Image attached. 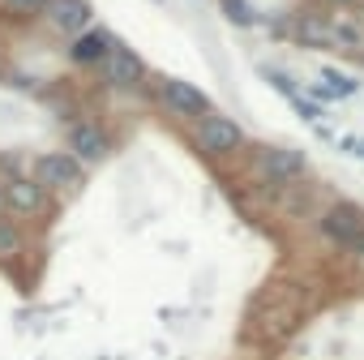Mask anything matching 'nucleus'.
Returning a JSON list of instances; mask_svg holds the SVG:
<instances>
[{
	"mask_svg": "<svg viewBox=\"0 0 364 360\" xmlns=\"http://www.w3.org/2000/svg\"><path fill=\"white\" fill-rule=\"evenodd\" d=\"M291 39H296L300 48H309V52H317V48L334 52V39H330V22H326V14H296V18H291Z\"/></svg>",
	"mask_w": 364,
	"mask_h": 360,
	"instance_id": "nucleus-13",
	"label": "nucleus"
},
{
	"mask_svg": "<svg viewBox=\"0 0 364 360\" xmlns=\"http://www.w3.org/2000/svg\"><path fill=\"white\" fill-rule=\"evenodd\" d=\"M321 236H326L330 245L355 249L360 236H364V211L351 206V202H334V206H326V215H321Z\"/></svg>",
	"mask_w": 364,
	"mask_h": 360,
	"instance_id": "nucleus-8",
	"label": "nucleus"
},
{
	"mask_svg": "<svg viewBox=\"0 0 364 360\" xmlns=\"http://www.w3.org/2000/svg\"><path fill=\"white\" fill-rule=\"evenodd\" d=\"M99 73H103V82L116 86V90H137V86H146V65H141V56H137L133 48H124L120 39L112 43V52H107V60L99 65Z\"/></svg>",
	"mask_w": 364,
	"mask_h": 360,
	"instance_id": "nucleus-7",
	"label": "nucleus"
},
{
	"mask_svg": "<svg viewBox=\"0 0 364 360\" xmlns=\"http://www.w3.org/2000/svg\"><path fill=\"white\" fill-rule=\"evenodd\" d=\"M355 14H360V22H364V0H355Z\"/></svg>",
	"mask_w": 364,
	"mask_h": 360,
	"instance_id": "nucleus-22",
	"label": "nucleus"
},
{
	"mask_svg": "<svg viewBox=\"0 0 364 360\" xmlns=\"http://www.w3.org/2000/svg\"><path fill=\"white\" fill-rule=\"evenodd\" d=\"M77 163H99L107 154V133L90 120H73L69 125V146H65Z\"/></svg>",
	"mask_w": 364,
	"mask_h": 360,
	"instance_id": "nucleus-12",
	"label": "nucleus"
},
{
	"mask_svg": "<svg viewBox=\"0 0 364 360\" xmlns=\"http://www.w3.org/2000/svg\"><path fill=\"white\" fill-rule=\"evenodd\" d=\"M262 78H266L270 86H279V90H283L287 99H296V95H300V86H296V82H291L287 73H279V69H262Z\"/></svg>",
	"mask_w": 364,
	"mask_h": 360,
	"instance_id": "nucleus-18",
	"label": "nucleus"
},
{
	"mask_svg": "<svg viewBox=\"0 0 364 360\" xmlns=\"http://www.w3.org/2000/svg\"><path fill=\"white\" fill-rule=\"evenodd\" d=\"M309 95H313V99H321V103H330V99H334V90H330V86H321V82H313V86H309Z\"/></svg>",
	"mask_w": 364,
	"mask_h": 360,
	"instance_id": "nucleus-19",
	"label": "nucleus"
},
{
	"mask_svg": "<svg viewBox=\"0 0 364 360\" xmlns=\"http://www.w3.org/2000/svg\"><path fill=\"white\" fill-rule=\"evenodd\" d=\"M0 215H5V198H0Z\"/></svg>",
	"mask_w": 364,
	"mask_h": 360,
	"instance_id": "nucleus-24",
	"label": "nucleus"
},
{
	"mask_svg": "<svg viewBox=\"0 0 364 360\" xmlns=\"http://www.w3.org/2000/svg\"><path fill=\"white\" fill-rule=\"evenodd\" d=\"M330 9H355V0H326Z\"/></svg>",
	"mask_w": 364,
	"mask_h": 360,
	"instance_id": "nucleus-20",
	"label": "nucleus"
},
{
	"mask_svg": "<svg viewBox=\"0 0 364 360\" xmlns=\"http://www.w3.org/2000/svg\"><path fill=\"white\" fill-rule=\"evenodd\" d=\"M31 176L39 180L48 194H77V189H82V180H86L82 163H77L69 150H48V154H39Z\"/></svg>",
	"mask_w": 364,
	"mask_h": 360,
	"instance_id": "nucleus-6",
	"label": "nucleus"
},
{
	"mask_svg": "<svg viewBox=\"0 0 364 360\" xmlns=\"http://www.w3.org/2000/svg\"><path fill=\"white\" fill-rule=\"evenodd\" d=\"M193 146H198L206 159H228V154L245 150V129H240L232 116L210 112V116L198 120V129H193Z\"/></svg>",
	"mask_w": 364,
	"mask_h": 360,
	"instance_id": "nucleus-4",
	"label": "nucleus"
},
{
	"mask_svg": "<svg viewBox=\"0 0 364 360\" xmlns=\"http://www.w3.org/2000/svg\"><path fill=\"white\" fill-rule=\"evenodd\" d=\"M309 171V159L300 150H287V146H253L249 150V176L257 185H296Z\"/></svg>",
	"mask_w": 364,
	"mask_h": 360,
	"instance_id": "nucleus-3",
	"label": "nucleus"
},
{
	"mask_svg": "<svg viewBox=\"0 0 364 360\" xmlns=\"http://www.w3.org/2000/svg\"><path fill=\"white\" fill-rule=\"evenodd\" d=\"M326 22H330L334 52H343L351 60H364V22H360V14L355 9H330Z\"/></svg>",
	"mask_w": 364,
	"mask_h": 360,
	"instance_id": "nucleus-10",
	"label": "nucleus"
},
{
	"mask_svg": "<svg viewBox=\"0 0 364 360\" xmlns=\"http://www.w3.org/2000/svg\"><path fill=\"white\" fill-rule=\"evenodd\" d=\"M159 103H163L171 116H180V120H202V116L215 112V99H210L202 86L185 82V78H163V82H159Z\"/></svg>",
	"mask_w": 364,
	"mask_h": 360,
	"instance_id": "nucleus-5",
	"label": "nucleus"
},
{
	"mask_svg": "<svg viewBox=\"0 0 364 360\" xmlns=\"http://www.w3.org/2000/svg\"><path fill=\"white\" fill-rule=\"evenodd\" d=\"M43 22L56 39H77L82 31H90V0H48Z\"/></svg>",
	"mask_w": 364,
	"mask_h": 360,
	"instance_id": "nucleus-9",
	"label": "nucleus"
},
{
	"mask_svg": "<svg viewBox=\"0 0 364 360\" xmlns=\"http://www.w3.org/2000/svg\"><path fill=\"white\" fill-rule=\"evenodd\" d=\"M48 9V0H0V18H9V22H35L43 18Z\"/></svg>",
	"mask_w": 364,
	"mask_h": 360,
	"instance_id": "nucleus-15",
	"label": "nucleus"
},
{
	"mask_svg": "<svg viewBox=\"0 0 364 360\" xmlns=\"http://www.w3.org/2000/svg\"><path fill=\"white\" fill-rule=\"evenodd\" d=\"M300 322H304V300L287 296L283 287H270L253 309V334L262 343H287L300 330Z\"/></svg>",
	"mask_w": 364,
	"mask_h": 360,
	"instance_id": "nucleus-1",
	"label": "nucleus"
},
{
	"mask_svg": "<svg viewBox=\"0 0 364 360\" xmlns=\"http://www.w3.org/2000/svg\"><path fill=\"white\" fill-rule=\"evenodd\" d=\"M321 86H330V90H334V99H347V95H355V90H360V82H355V78H343L338 69H321Z\"/></svg>",
	"mask_w": 364,
	"mask_h": 360,
	"instance_id": "nucleus-16",
	"label": "nucleus"
},
{
	"mask_svg": "<svg viewBox=\"0 0 364 360\" xmlns=\"http://www.w3.org/2000/svg\"><path fill=\"white\" fill-rule=\"evenodd\" d=\"M0 198H5V215L14 223H39V219L52 215V194L31 171H14L5 185H0Z\"/></svg>",
	"mask_w": 364,
	"mask_h": 360,
	"instance_id": "nucleus-2",
	"label": "nucleus"
},
{
	"mask_svg": "<svg viewBox=\"0 0 364 360\" xmlns=\"http://www.w3.org/2000/svg\"><path fill=\"white\" fill-rule=\"evenodd\" d=\"M26 253V232L22 223H14L9 215H0V266H9Z\"/></svg>",
	"mask_w": 364,
	"mask_h": 360,
	"instance_id": "nucleus-14",
	"label": "nucleus"
},
{
	"mask_svg": "<svg viewBox=\"0 0 364 360\" xmlns=\"http://www.w3.org/2000/svg\"><path fill=\"white\" fill-rule=\"evenodd\" d=\"M355 253H364V236H360V245H355Z\"/></svg>",
	"mask_w": 364,
	"mask_h": 360,
	"instance_id": "nucleus-23",
	"label": "nucleus"
},
{
	"mask_svg": "<svg viewBox=\"0 0 364 360\" xmlns=\"http://www.w3.org/2000/svg\"><path fill=\"white\" fill-rule=\"evenodd\" d=\"M112 43H116V35H112V31L90 26V31H82V35L69 43V60H73V65H82V69H99V65L107 60Z\"/></svg>",
	"mask_w": 364,
	"mask_h": 360,
	"instance_id": "nucleus-11",
	"label": "nucleus"
},
{
	"mask_svg": "<svg viewBox=\"0 0 364 360\" xmlns=\"http://www.w3.org/2000/svg\"><path fill=\"white\" fill-rule=\"evenodd\" d=\"M351 154H355V159H364V142H360V137H355V146H351Z\"/></svg>",
	"mask_w": 364,
	"mask_h": 360,
	"instance_id": "nucleus-21",
	"label": "nucleus"
},
{
	"mask_svg": "<svg viewBox=\"0 0 364 360\" xmlns=\"http://www.w3.org/2000/svg\"><path fill=\"white\" fill-rule=\"evenodd\" d=\"M223 14H228L232 22H240V26H253V22H257V14L245 5V0H223Z\"/></svg>",
	"mask_w": 364,
	"mask_h": 360,
	"instance_id": "nucleus-17",
	"label": "nucleus"
}]
</instances>
